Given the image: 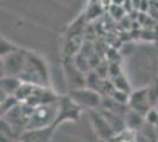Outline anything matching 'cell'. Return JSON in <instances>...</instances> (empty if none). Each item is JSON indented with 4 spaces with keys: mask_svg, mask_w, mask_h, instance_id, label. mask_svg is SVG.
<instances>
[{
    "mask_svg": "<svg viewBox=\"0 0 158 142\" xmlns=\"http://www.w3.org/2000/svg\"><path fill=\"white\" fill-rule=\"evenodd\" d=\"M124 0H111V4H114V5H123Z\"/></svg>",
    "mask_w": 158,
    "mask_h": 142,
    "instance_id": "obj_20",
    "label": "cell"
},
{
    "mask_svg": "<svg viewBox=\"0 0 158 142\" xmlns=\"http://www.w3.org/2000/svg\"><path fill=\"white\" fill-rule=\"evenodd\" d=\"M20 103V101L17 98L15 95H8L5 100L0 101V111H1V116L5 115L10 110H12L14 107H17Z\"/></svg>",
    "mask_w": 158,
    "mask_h": 142,
    "instance_id": "obj_12",
    "label": "cell"
},
{
    "mask_svg": "<svg viewBox=\"0 0 158 142\" xmlns=\"http://www.w3.org/2000/svg\"><path fill=\"white\" fill-rule=\"evenodd\" d=\"M112 82H113L116 89L123 90V91H126V93H131V85L127 81V78L123 74L118 75L116 77H112Z\"/></svg>",
    "mask_w": 158,
    "mask_h": 142,
    "instance_id": "obj_14",
    "label": "cell"
},
{
    "mask_svg": "<svg viewBox=\"0 0 158 142\" xmlns=\"http://www.w3.org/2000/svg\"><path fill=\"white\" fill-rule=\"evenodd\" d=\"M56 126H48L44 128L27 129L21 135L19 140L21 141H31V142H46L52 139L53 134L56 131Z\"/></svg>",
    "mask_w": 158,
    "mask_h": 142,
    "instance_id": "obj_9",
    "label": "cell"
},
{
    "mask_svg": "<svg viewBox=\"0 0 158 142\" xmlns=\"http://www.w3.org/2000/svg\"><path fill=\"white\" fill-rule=\"evenodd\" d=\"M109 74L111 76V78L112 77H116V76H118L120 74H123L122 72V69H120V67H119V64L117 62H113L112 64H110V67H109Z\"/></svg>",
    "mask_w": 158,
    "mask_h": 142,
    "instance_id": "obj_19",
    "label": "cell"
},
{
    "mask_svg": "<svg viewBox=\"0 0 158 142\" xmlns=\"http://www.w3.org/2000/svg\"><path fill=\"white\" fill-rule=\"evenodd\" d=\"M20 78L23 82L35 85H48V69L46 62L39 54L26 51V64Z\"/></svg>",
    "mask_w": 158,
    "mask_h": 142,
    "instance_id": "obj_1",
    "label": "cell"
},
{
    "mask_svg": "<svg viewBox=\"0 0 158 142\" xmlns=\"http://www.w3.org/2000/svg\"><path fill=\"white\" fill-rule=\"evenodd\" d=\"M70 96L84 109L86 108L91 110V109H99L102 107L103 95L94 89L84 87V88L71 90Z\"/></svg>",
    "mask_w": 158,
    "mask_h": 142,
    "instance_id": "obj_4",
    "label": "cell"
},
{
    "mask_svg": "<svg viewBox=\"0 0 158 142\" xmlns=\"http://www.w3.org/2000/svg\"><path fill=\"white\" fill-rule=\"evenodd\" d=\"M129 107L133 110H137L142 114H146V111L149 109L153 107L149 98V94H148V87L146 88H142L138 90H135L130 93V97H129Z\"/></svg>",
    "mask_w": 158,
    "mask_h": 142,
    "instance_id": "obj_8",
    "label": "cell"
},
{
    "mask_svg": "<svg viewBox=\"0 0 158 142\" xmlns=\"http://www.w3.org/2000/svg\"><path fill=\"white\" fill-rule=\"evenodd\" d=\"M156 107H157V109H158V102H157V104H156Z\"/></svg>",
    "mask_w": 158,
    "mask_h": 142,
    "instance_id": "obj_21",
    "label": "cell"
},
{
    "mask_svg": "<svg viewBox=\"0 0 158 142\" xmlns=\"http://www.w3.org/2000/svg\"><path fill=\"white\" fill-rule=\"evenodd\" d=\"M103 80H104V78H102V77L97 74V71H90L89 74L86 75V87L99 91Z\"/></svg>",
    "mask_w": 158,
    "mask_h": 142,
    "instance_id": "obj_13",
    "label": "cell"
},
{
    "mask_svg": "<svg viewBox=\"0 0 158 142\" xmlns=\"http://www.w3.org/2000/svg\"><path fill=\"white\" fill-rule=\"evenodd\" d=\"M89 116H90V121H91L96 135L98 136L100 140L112 141L116 135V131L113 130L111 124L106 120L104 114L99 109H91V110H89Z\"/></svg>",
    "mask_w": 158,
    "mask_h": 142,
    "instance_id": "obj_6",
    "label": "cell"
},
{
    "mask_svg": "<svg viewBox=\"0 0 158 142\" xmlns=\"http://www.w3.org/2000/svg\"><path fill=\"white\" fill-rule=\"evenodd\" d=\"M145 122L150 124H156L158 122V109L156 105H153L149 109L145 114Z\"/></svg>",
    "mask_w": 158,
    "mask_h": 142,
    "instance_id": "obj_17",
    "label": "cell"
},
{
    "mask_svg": "<svg viewBox=\"0 0 158 142\" xmlns=\"http://www.w3.org/2000/svg\"><path fill=\"white\" fill-rule=\"evenodd\" d=\"M17 50H19V47L17 45H14L12 41H7L6 38L1 37V39H0V56L1 57L11 54L13 51H17Z\"/></svg>",
    "mask_w": 158,
    "mask_h": 142,
    "instance_id": "obj_15",
    "label": "cell"
},
{
    "mask_svg": "<svg viewBox=\"0 0 158 142\" xmlns=\"http://www.w3.org/2000/svg\"><path fill=\"white\" fill-rule=\"evenodd\" d=\"M21 78L18 76H4L1 77L0 83V90L5 91L7 95H15L18 89L21 85Z\"/></svg>",
    "mask_w": 158,
    "mask_h": 142,
    "instance_id": "obj_11",
    "label": "cell"
},
{
    "mask_svg": "<svg viewBox=\"0 0 158 142\" xmlns=\"http://www.w3.org/2000/svg\"><path fill=\"white\" fill-rule=\"evenodd\" d=\"M148 94H149V98H150L151 104L156 105L158 102V80L153 81L148 87Z\"/></svg>",
    "mask_w": 158,
    "mask_h": 142,
    "instance_id": "obj_16",
    "label": "cell"
},
{
    "mask_svg": "<svg viewBox=\"0 0 158 142\" xmlns=\"http://www.w3.org/2000/svg\"><path fill=\"white\" fill-rule=\"evenodd\" d=\"M125 118V127L135 131H138L145 124V115L137 110H133L129 107L127 111L124 115Z\"/></svg>",
    "mask_w": 158,
    "mask_h": 142,
    "instance_id": "obj_10",
    "label": "cell"
},
{
    "mask_svg": "<svg viewBox=\"0 0 158 142\" xmlns=\"http://www.w3.org/2000/svg\"><path fill=\"white\" fill-rule=\"evenodd\" d=\"M58 102H59V110H58V116L56 120L57 127L65 121H77L78 120L81 114V110L84 108L80 107L70 95L59 97Z\"/></svg>",
    "mask_w": 158,
    "mask_h": 142,
    "instance_id": "obj_5",
    "label": "cell"
},
{
    "mask_svg": "<svg viewBox=\"0 0 158 142\" xmlns=\"http://www.w3.org/2000/svg\"><path fill=\"white\" fill-rule=\"evenodd\" d=\"M58 101L34 107L32 115L30 116V118L27 121L25 130L44 128V127H48V126H56V120H57L58 110H59V102Z\"/></svg>",
    "mask_w": 158,
    "mask_h": 142,
    "instance_id": "obj_2",
    "label": "cell"
},
{
    "mask_svg": "<svg viewBox=\"0 0 158 142\" xmlns=\"http://www.w3.org/2000/svg\"><path fill=\"white\" fill-rule=\"evenodd\" d=\"M26 64V51L24 50H17L11 54L1 57L0 63V70H1V77L4 76H18L23 74Z\"/></svg>",
    "mask_w": 158,
    "mask_h": 142,
    "instance_id": "obj_3",
    "label": "cell"
},
{
    "mask_svg": "<svg viewBox=\"0 0 158 142\" xmlns=\"http://www.w3.org/2000/svg\"><path fill=\"white\" fill-rule=\"evenodd\" d=\"M110 14L114 19H122L124 18L126 12L122 5H114V4H110Z\"/></svg>",
    "mask_w": 158,
    "mask_h": 142,
    "instance_id": "obj_18",
    "label": "cell"
},
{
    "mask_svg": "<svg viewBox=\"0 0 158 142\" xmlns=\"http://www.w3.org/2000/svg\"><path fill=\"white\" fill-rule=\"evenodd\" d=\"M63 67H64V75H65L67 85L71 88V90H76V89H80L86 87L85 72L81 71L76 65L74 59L71 56H69L64 61Z\"/></svg>",
    "mask_w": 158,
    "mask_h": 142,
    "instance_id": "obj_7",
    "label": "cell"
}]
</instances>
